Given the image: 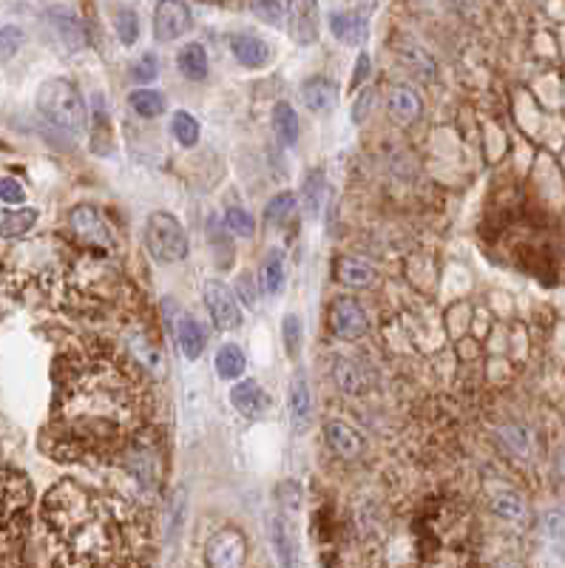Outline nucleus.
I'll return each instance as SVG.
<instances>
[{"mask_svg": "<svg viewBox=\"0 0 565 568\" xmlns=\"http://www.w3.org/2000/svg\"><path fill=\"white\" fill-rule=\"evenodd\" d=\"M142 406L131 367L114 352L97 347L71 352L58 378L55 441L63 455H111L137 432Z\"/></svg>", "mask_w": 565, "mask_h": 568, "instance_id": "obj_1", "label": "nucleus"}, {"mask_svg": "<svg viewBox=\"0 0 565 568\" xmlns=\"http://www.w3.org/2000/svg\"><path fill=\"white\" fill-rule=\"evenodd\" d=\"M43 526L58 568L131 565V509L122 500L74 480L58 483L43 498Z\"/></svg>", "mask_w": 565, "mask_h": 568, "instance_id": "obj_2", "label": "nucleus"}, {"mask_svg": "<svg viewBox=\"0 0 565 568\" xmlns=\"http://www.w3.org/2000/svg\"><path fill=\"white\" fill-rule=\"evenodd\" d=\"M32 486L17 472H0V568H20Z\"/></svg>", "mask_w": 565, "mask_h": 568, "instance_id": "obj_3", "label": "nucleus"}, {"mask_svg": "<svg viewBox=\"0 0 565 568\" xmlns=\"http://www.w3.org/2000/svg\"><path fill=\"white\" fill-rule=\"evenodd\" d=\"M37 111L51 122L63 128L68 134H83V128L89 125V111L86 102L68 80H46L37 89Z\"/></svg>", "mask_w": 565, "mask_h": 568, "instance_id": "obj_4", "label": "nucleus"}, {"mask_svg": "<svg viewBox=\"0 0 565 568\" xmlns=\"http://www.w3.org/2000/svg\"><path fill=\"white\" fill-rule=\"evenodd\" d=\"M145 247L153 256V262L160 265L183 262L188 256V237L183 222L165 211L151 214L145 222Z\"/></svg>", "mask_w": 565, "mask_h": 568, "instance_id": "obj_5", "label": "nucleus"}, {"mask_svg": "<svg viewBox=\"0 0 565 568\" xmlns=\"http://www.w3.org/2000/svg\"><path fill=\"white\" fill-rule=\"evenodd\" d=\"M68 225L74 230V237L80 239L86 247H97L99 253H114L117 250V237L114 227L109 225V219L102 216L91 205H77L68 216Z\"/></svg>", "mask_w": 565, "mask_h": 568, "instance_id": "obj_6", "label": "nucleus"}, {"mask_svg": "<svg viewBox=\"0 0 565 568\" xmlns=\"http://www.w3.org/2000/svg\"><path fill=\"white\" fill-rule=\"evenodd\" d=\"M247 543L242 531L236 529H219L211 534L204 546V565L208 568H245Z\"/></svg>", "mask_w": 565, "mask_h": 568, "instance_id": "obj_7", "label": "nucleus"}, {"mask_svg": "<svg viewBox=\"0 0 565 568\" xmlns=\"http://www.w3.org/2000/svg\"><path fill=\"white\" fill-rule=\"evenodd\" d=\"M191 9L185 0H160L153 15V35L160 43H173L191 32Z\"/></svg>", "mask_w": 565, "mask_h": 568, "instance_id": "obj_8", "label": "nucleus"}, {"mask_svg": "<svg viewBox=\"0 0 565 568\" xmlns=\"http://www.w3.org/2000/svg\"><path fill=\"white\" fill-rule=\"evenodd\" d=\"M204 304H208V313L219 330H236L242 324L239 304L227 284H222L219 279H208V284H204Z\"/></svg>", "mask_w": 565, "mask_h": 568, "instance_id": "obj_9", "label": "nucleus"}, {"mask_svg": "<svg viewBox=\"0 0 565 568\" xmlns=\"http://www.w3.org/2000/svg\"><path fill=\"white\" fill-rule=\"evenodd\" d=\"M319 0H288V32L298 46H310L319 40Z\"/></svg>", "mask_w": 565, "mask_h": 568, "instance_id": "obj_10", "label": "nucleus"}, {"mask_svg": "<svg viewBox=\"0 0 565 568\" xmlns=\"http://www.w3.org/2000/svg\"><path fill=\"white\" fill-rule=\"evenodd\" d=\"M330 327L339 339L355 342L370 330V319H367L361 304L344 296V299H336V304H332V310H330Z\"/></svg>", "mask_w": 565, "mask_h": 568, "instance_id": "obj_11", "label": "nucleus"}, {"mask_svg": "<svg viewBox=\"0 0 565 568\" xmlns=\"http://www.w3.org/2000/svg\"><path fill=\"white\" fill-rule=\"evenodd\" d=\"M267 531H270V546L278 557V565L281 568H296L298 565V549H296V537H293L288 521L281 518V514H270Z\"/></svg>", "mask_w": 565, "mask_h": 568, "instance_id": "obj_12", "label": "nucleus"}, {"mask_svg": "<svg viewBox=\"0 0 565 568\" xmlns=\"http://www.w3.org/2000/svg\"><path fill=\"white\" fill-rule=\"evenodd\" d=\"M301 100L313 114H330L339 102V89L327 77H310L301 86Z\"/></svg>", "mask_w": 565, "mask_h": 568, "instance_id": "obj_13", "label": "nucleus"}, {"mask_svg": "<svg viewBox=\"0 0 565 568\" xmlns=\"http://www.w3.org/2000/svg\"><path fill=\"white\" fill-rule=\"evenodd\" d=\"M230 404L245 418H259L267 409V395L259 386V381H242L230 390Z\"/></svg>", "mask_w": 565, "mask_h": 568, "instance_id": "obj_14", "label": "nucleus"}, {"mask_svg": "<svg viewBox=\"0 0 565 568\" xmlns=\"http://www.w3.org/2000/svg\"><path fill=\"white\" fill-rule=\"evenodd\" d=\"M310 418H313L310 384H307L304 373H296L293 384H290V421H293V429L304 432L307 426H310Z\"/></svg>", "mask_w": 565, "mask_h": 568, "instance_id": "obj_15", "label": "nucleus"}, {"mask_svg": "<svg viewBox=\"0 0 565 568\" xmlns=\"http://www.w3.org/2000/svg\"><path fill=\"white\" fill-rule=\"evenodd\" d=\"M48 20H51V26H55L58 37L66 43L68 51H80L86 46V29H83L80 17H77L74 12H68V9H51L48 12Z\"/></svg>", "mask_w": 565, "mask_h": 568, "instance_id": "obj_16", "label": "nucleus"}, {"mask_svg": "<svg viewBox=\"0 0 565 568\" xmlns=\"http://www.w3.org/2000/svg\"><path fill=\"white\" fill-rule=\"evenodd\" d=\"M230 51H234V58L247 68H262L270 60L267 43L256 35H234L230 37Z\"/></svg>", "mask_w": 565, "mask_h": 568, "instance_id": "obj_17", "label": "nucleus"}, {"mask_svg": "<svg viewBox=\"0 0 565 568\" xmlns=\"http://www.w3.org/2000/svg\"><path fill=\"white\" fill-rule=\"evenodd\" d=\"M176 342H179V347H183L188 361H196V358H202L204 347H208V332H204V327L194 316H179Z\"/></svg>", "mask_w": 565, "mask_h": 568, "instance_id": "obj_18", "label": "nucleus"}, {"mask_svg": "<svg viewBox=\"0 0 565 568\" xmlns=\"http://www.w3.org/2000/svg\"><path fill=\"white\" fill-rule=\"evenodd\" d=\"M324 435H327V444L336 449L341 458H355L358 452L364 449V437L361 432H355L352 426L341 424V421H330L324 426Z\"/></svg>", "mask_w": 565, "mask_h": 568, "instance_id": "obj_19", "label": "nucleus"}, {"mask_svg": "<svg viewBox=\"0 0 565 568\" xmlns=\"http://www.w3.org/2000/svg\"><path fill=\"white\" fill-rule=\"evenodd\" d=\"M390 117L401 125H409L413 120H418L421 114V97L415 89H409V86H395L390 91Z\"/></svg>", "mask_w": 565, "mask_h": 568, "instance_id": "obj_20", "label": "nucleus"}, {"mask_svg": "<svg viewBox=\"0 0 565 568\" xmlns=\"http://www.w3.org/2000/svg\"><path fill=\"white\" fill-rule=\"evenodd\" d=\"M330 29L341 43L347 46H361L367 37V23L352 12H332L330 15Z\"/></svg>", "mask_w": 565, "mask_h": 568, "instance_id": "obj_21", "label": "nucleus"}, {"mask_svg": "<svg viewBox=\"0 0 565 568\" xmlns=\"http://www.w3.org/2000/svg\"><path fill=\"white\" fill-rule=\"evenodd\" d=\"M176 66L188 80H204V77H208V51H204L202 43H188L179 51Z\"/></svg>", "mask_w": 565, "mask_h": 568, "instance_id": "obj_22", "label": "nucleus"}, {"mask_svg": "<svg viewBox=\"0 0 565 568\" xmlns=\"http://www.w3.org/2000/svg\"><path fill=\"white\" fill-rule=\"evenodd\" d=\"M273 131L281 145H296L298 142V117L290 102H276L273 106Z\"/></svg>", "mask_w": 565, "mask_h": 568, "instance_id": "obj_23", "label": "nucleus"}, {"mask_svg": "<svg viewBox=\"0 0 565 568\" xmlns=\"http://www.w3.org/2000/svg\"><path fill=\"white\" fill-rule=\"evenodd\" d=\"M339 273V281H344L347 288H370L372 279H375V270L361 262V259H355V256H344V259L339 262L336 268Z\"/></svg>", "mask_w": 565, "mask_h": 568, "instance_id": "obj_24", "label": "nucleus"}, {"mask_svg": "<svg viewBox=\"0 0 565 568\" xmlns=\"http://www.w3.org/2000/svg\"><path fill=\"white\" fill-rule=\"evenodd\" d=\"M37 211L35 208H20V211H9L4 219H0V237L4 239H20L37 225Z\"/></svg>", "mask_w": 565, "mask_h": 568, "instance_id": "obj_25", "label": "nucleus"}, {"mask_svg": "<svg viewBox=\"0 0 565 568\" xmlns=\"http://www.w3.org/2000/svg\"><path fill=\"white\" fill-rule=\"evenodd\" d=\"M324 196H327L324 171H310V174H307V179H304V208H307V216H310V219H316L321 214Z\"/></svg>", "mask_w": 565, "mask_h": 568, "instance_id": "obj_26", "label": "nucleus"}, {"mask_svg": "<svg viewBox=\"0 0 565 568\" xmlns=\"http://www.w3.org/2000/svg\"><path fill=\"white\" fill-rule=\"evenodd\" d=\"M336 378H339V384H341V390L347 393V395H361V393H367V375H364V370L355 364V361H347V358H339V364H336Z\"/></svg>", "mask_w": 565, "mask_h": 568, "instance_id": "obj_27", "label": "nucleus"}, {"mask_svg": "<svg viewBox=\"0 0 565 568\" xmlns=\"http://www.w3.org/2000/svg\"><path fill=\"white\" fill-rule=\"evenodd\" d=\"M245 367H247L245 352H242L236 344H225V347L216 352V373H219V378H225V381L242 378Z\"/></svg>", "mask_w": 565, "mask_h": 568, "instance_id": "obj_28", "label": "nucleus"}, {"mask_svg": "<svg viewBox=\"0 0 565 568\" xmlns=\"http://www.w3.org/2000/svg\"><path fill=\"white\" fill-rule=\"evenodd\" d=\"M293 211H296V196H293L290 191L276 194V196L267 202L265 225H267V227H285V225L293 219Z\"/></svg>", "mask_w": 565, "mask_h": 568, "instance_id": "obj_29", "label": "nucleus"}, {"mask_svg": "<svg viewBox=\"0 0 565 568\" xmlns=\"http://www.w3.org/2000/svg\"><path fill=\"white\" fill-rule=\"evenodd\" d=\"M128 102H131V109L145 120H153V117H160L165 111V97L160 91H151V89L131 91L128 94Z\"/></svg>", "mask_w": 565, "mask_h": 568, "instance_id": "obj_30", "label": "nucleus"}, {"mask_svg": "<svg viewBox=\"0 0 565 568\" xmlns=\"http://www.w3.org/2000/svg\"><path fill=\"white\" fill-rule=\"evenodd\" d=\"M281 288H285V262H281L278 250H270L267 262L262 268V290L267 296H278Z\"/></svg>", "mask_w": 565, "mask_h": 568, "instance_id": "obj_31", "label": "nucleus"}, {"mask_svg": "<svg viewBox=\"0 0 565 568\" xmlns=\"http://www.w3.org/2000/svg\"><path fill=\"white\" fill-rule=\"evenodd\" d=\"M114 29H117V37H120L122 46H134L137 37H140V17H137V12L128 9V6L117 9L114 12Z\"/></svg>", "mask_w": 565, "mask_h": 568, "instance_id": "obj_32", "label": "nucleus"}, {"mask_svg": "<svg viewBox=\"0 0 565 568\" xmlns=\"http://www.w3.org/2000/svg\"><path fill=\"white\" fill-rule=\"evenodd\" d=\"M171 134L176 137L179 145H185V148L196 145V140H199V122H196V117H191L188 111H176L173 120H171Z\"/></svg>", "mask_w": 565, "mask_h": 568, "instance_id": "obj_33", "label": "nucleus"}, {"mask_svg": "<svg viewBox=\"0 0 565 568\" xmlns=\"http://www.w3.org/2000/svg\"><path fill=\"white\" fill-rule=\"evenodd\" d=\"M492 509L500 514V518H506V521H523L526 518V503L515 492H500V495H495L492 498Z\"/></svg>", "mask_w": 565, "mask_h": 568, "instance_id": "obj_34", "label": "nucleus"}, {"mask_svg": "<svg viewBox=\"0 0 565 568\" xmlns=\"http://www.w3.org/2000/svg\"><path fill=\"white\" fill-rule=\"evenodd\" d=\"M225 225L230 234H236V237H253V227H256L253 216L245 208H230L225 216Z\"/></svg>", "mask_w": 565, "mask_h": 568, "instance_id": "obj_35", "label": "nucleus"}, {"mask_svg": "<svg viewBox=\"0 0 565 568\" xmlns=\"http://www.w3.org/2000/svg\"><path fill=\"white\" fill-rule=\"evenodd\" d=\"M157 74H160V60H157V55H151V51H145V55L131 68V77H134V80H140V83L157 80Z\"/></svg>", "mask_w": 565, "mask_h": 568, "instance_id": "obj_36", "label": "nucleus"}, {"mask_svg": "<svg viewBox=\"0 0 565 568\" xmlns=\"http://www.w3.org/2000/svg\"><path fill=\"white\" fill-rule=\"evenodd\" d=\"M546 534L549 540L557 546V552L565 557V514L562 511H551L546 518Z\"/></svg>", "mask_w": 565, "mask_h": 568, "instance_id": "obj_37", "label": "nucleus"}, {"mask_svg": "<svg viewBox=\"0 0 565 568\" xmlns=\"http://www.w3.org/2000/svg\"><path fill=\"white\" fill-rule=\"evenodd\" d=\"M23 29H17V26H4L0 29V58H12L20 51L23 46Z\"/></svg>", "mask_w": 565, "mask_h": 568, "instance_id": "obj_38", "label": "nucleus"}, {"mask_svg": "<svg viewBox=\"0 0 565 568\" xmlns=\"http://www.w3.org/2000/svg\"><path fill=\"white\" fill-rule=\"evenodd\" d=\"M398 55H403L409 63H413L421 74L426 71L429 77L434 74V63L429 60V55H426V51L424 48H418V46H409V43H403V46H398Z\"/></svg>", "mask_w": 565, "mask_h": 568, "instance_id": "obj_39", "label": "nucleus"}, {"mask_svg": "<svg viewBox=\"0 0 565 568\" xmlns=\"http://www.w3.org/2000/svg\"><path fill=\"white\" fill-rule=\"evenodd\" d=\"M253 12L259 15L265 23L278 26L281 17H285V4H281V0H253Z\"/></svg>", "mask_w": 565, "mask_h": 568, "instance_id": "obj_40", "label": "nucleus"}, {"mask_svg": "<svg viewBox=\"0 0 565 568\" xmlns=\"http://www.w3.org/2000/svg\"><path fill=\"white\" fill-rule=\"evenodd\" d=\"M281 335H285L288 352L296 358L298 355V347H301V324H298V316H285V327H281Z\"/></svg>", "mask_w": 565, "mask_h": 568, "instance_id": "obj_41", "label": "nucleus"}, {"mask_svg": "<svg viewBox=\"0 0 565 568\" xmlns=\"http://www.w3.org/2000/svg\"><path fill=\"white\" fill-rule=\"evenodd\" d=\"M0 199H4L6 205H20L26 199V188L17 183L15 176H4L0 179Z\"/></svg>", "mask_w": 565, "mask_h": 568, "instance_id": "obj_42", "label": "nucleus"}, {"mask_svg": "<svg viewBox=\"0 0 565 568\" xmlns=\"http://www.w3.org/2000/svg\"><path fill=\"white\" fill-rule=\"evenodd\" d=\"M278 500L290 506V509H298L301 506V489L296 480H285V483H278Z\"/></svg>", "mask_w": 565, "mask_h": 568, "instance_id": "obj_43", "label": "nucleus"}, {"mask_svg": "<svg viewBox=\"0 0 565 568\" xmlns=\"http://www.w3.org/2000/svg\"><path fill=\"white\" fill-rule=\"evenodd\" d=\"M370 106H372V91L367 89V91L358 94V100H355V106H352V120H355V122H364Z\"/></svg>", "mask_w": 565, "mask_h": 568, "instance_id": "obj_44", "label": "nucleus"}, {"mask_svg": "<svg viewBox=\"0 0 565 568\" xmlns=\"http://www.w3.org/2000/svg\"><path fill=\"white\" fill-rule=\"evenodd\" d=\"M367 74H370V55H367V51H361V55H358V66L352 71V89L361 86L367 80Z\"/></svg>", "mask_w": 565, "mask_h": 568, "instance_id": "obj_45", "label": "nucleus"}, {"mask_svg": "<svg viewBox=\"0 0 565 568\" xmlns=\"http://www.w3.org/2000/svg\"><path fill=\"white\" fill-rule=\"evenodd\" d=\"M455 4H457V6H472L475 0H455Z\"/></svg>", "mask_w": 565, "mask_h": 568, "instance_id": "obj_46", "label": "nucleus"}, {"mask_svg": "<svg viewBox=\"0 0 565 568\" xmlns=\"http://www.w3.org/2000/svg\"><path fill=\"white\" fill-rule=\"evenodd\" d=\"M495 568H515V565H511V563H497Z\"/></svg>", "mask_w": 565, "mask_h": 568, "instance_id": "obj_47", "label": "nucleus"}]
</instances>
